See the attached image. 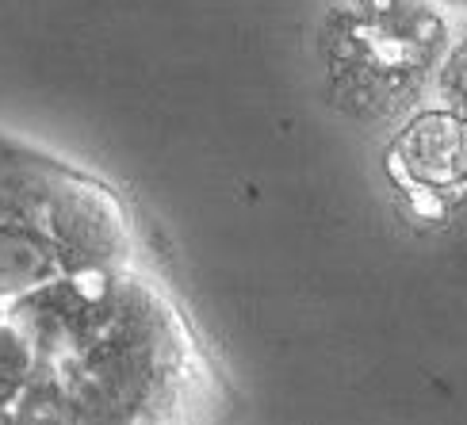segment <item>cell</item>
<instances>
[{
    "label": "cell",
    "instance_id": "1",
    "mask_svg": "<svg viewBox=\"0 0 467 425\" xmlns=\"http://www.w3.org/2000/svg\"><path fill=\"white\" fill-rule=\"evenodd\" d=\"M127 254L123 207L104 184L0 134V295L104 276Z\"/></svg>",
    "mask_w": 467,
    "mask_h": 425
},
{
    "label": "cell",
    "instance_id": "4",
    "mask_svg": "<svg viewBox=\"0 0 467 425\" xmlns=\"http://www.w3.org/2000/svg\"><path fill=\"white\" fill-rule=\"evenodd\" d=\"M449 5H467V0H449Z\"/></svg>",
    "mask_w": 467,
    "mask_h": 425
},
{
    "label": "cell",
    "instance_id": "2",
    "mask_svg": "<svg viewBox=\"0 0 467 425\" xmlns=\"http://www.w3.org/2000/svg\"><path fill=\"white\" fill-rule=\"evenodd\" d=\"M410 177L425 184H449L467 172V127L449 115H425L402 139Z\"/></svg>",
    "mask_w": 467,
    "mask_h": 425
},
{
    "label": "cell",
    "instance_id": "3",
    "mask_svg": "<svg viewBox=\"0 0 467 425\" xmlns=\"http://www.w3.org/2000/svg\"><path fill=\"white\" fill-rule=\"evenodd\" d=\"M31 368H35V357L27 337L19 334L16 322H0V414L16 407L19 395L27 391Z\"/></svg>",
    "mask_w": 467,
    "mask_h": 425
}]
</instances>
